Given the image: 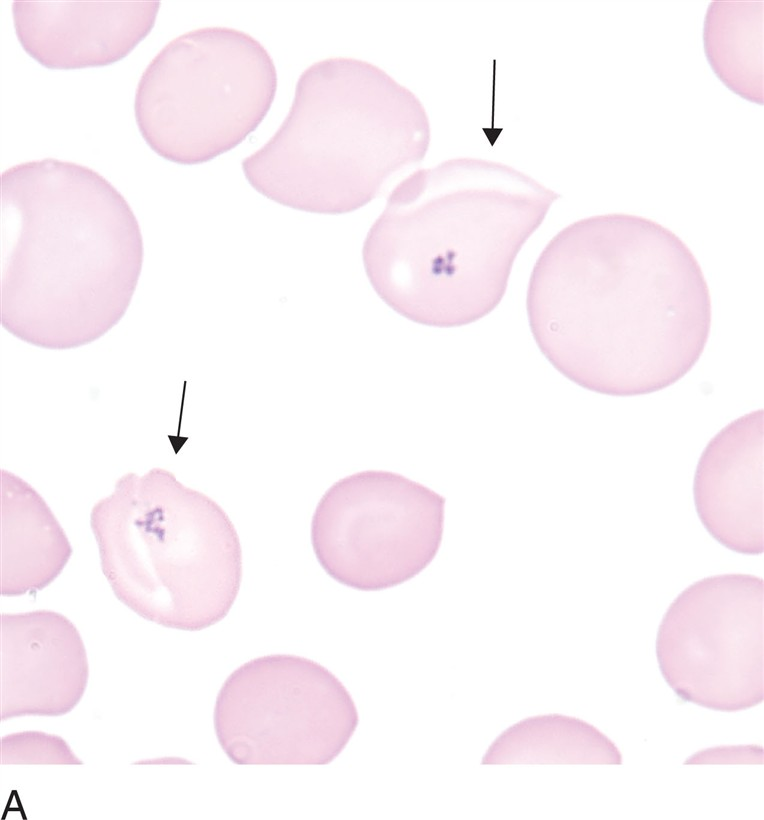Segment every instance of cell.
I'll return each mask as SVG.
<instances>
[{"label": "cell", "mask_w": 764, "mask_h": 820, "mask_svg": "<svg viewBox=\"0 0 764 820\" xmlns=\"http://www.w3.org/2000/svg\"><path fill=\"white\" fill-rule=\"evenodd\" d=\"M526 312L536 345L558 372L618 397L683 378L705 349L712 318L707 281L686 243L626 213L559 231L533 267Z\"/></svg>", "instance_id": "obj_1"}, {"label": "cell", "mask_w": 764, "mask_h": 820, "mask_svg": "<svg viewBox=\"0 0 764 820\" xmlns=\"http://www.w3.org/2000/svg\"><path fill=\"white\" fill-rule=\"evenodd\" d=\"M86 648L76 626L51 610L1 614V720L62 716L88 684Z\"/></svg>", "instance_id": "obj_10"}, {"label": "cell", "mask_w": 764, "mask_h": 820, "mask_svg": "<svg viewBox=\"0 0 764 820\" xmlns=\"http://www.w3.org/2000/svg\"><path fill=\"white\" fill-rule=\"evenodd\" d=\"M764 411L747 413L706 445L694 475L696 512L710 535L740 554L764 551Z\"/></svg>", "instance_id": "obj_12"}, {"label": "cell", "mask_w": 764, "mask_h": 820, "mask_svg": "<svg viewBox=\"0 0 764 820\" xmlns=\"http://www.w3.org/2000/svg\"><path fill=\"white\" fill-rule=\"evenodd\" d=\"M2 596H21L50 585L73 548L44 498L18 475L1 469Z\"/></svg>", "instance_id": "obj_13"}, {"label": "cell", "mask_w": 764, "mask_h": 820, "mask_svg": "<svg viewBox=\"0 0 764 820\" xmlns=\"http://www.w3.org/2000/svg\"><path fill=\"white\" fill-rule=\"evenodd\" d=\"M481 763L621 765L623 759L616 744L590 723L563 714H544L504 730Z\"/></svg>", "instance_id": "obj_14"}, {"label": "cell", "mask_w": 764, "mask_h": 820, "mask_svg": "<svg viewBox=\"0 0 764 820\" xmlns=\"http://www.w3.org/2000/svg\"><path fill=\"white\" fill-rule=\"evenodd\" d=\"M272 57L241 30L210 26L169 41L142 73L134 97L139 132L162 158L208 162L235 148L274 101Z\"/></svg>", "instance_id": "obj_6"}, {"label": "cell", "mask_w": 764, "mask_h": 820, "mask_svg": "<svg viewBox=\"0 0 764 820\" xmlns=\"http://www.w3.org/2000/svg\"><path fill=\"white\" fill-rule=\"evenodd\" d=\"M143 264L138 221L95 170L44 158L1 174V325L37 347L94 342L125 315Z\"/></svg>", "instance_id": "obj_3"}, {"label": "cell", "mask_w": 764, "mask_h": 820, "mask_svg": "<svg viewBox=\"0 0 764 820\" xmlns=\"http://www.w3.org/2000/svg\"><path fill=\"white\" fill-rule=\"evenodd\" d=\"M560 195L513 167L454 158L390 193L362 247L379 298L420 325L474 323L503 299L514 261Z\"/></svg>", "instance_id": "obj_2"}, {"label": "cell", "mask_w": 764, "mask_h": 820, "mask_svg": "<svg viewBox=\"0 0 764 820\" xmlns=\"http://www.w3.org/2000/svg\"><path fill=\"white\" fill-rule=\"evenodd\" d=\"M659 670L685 702L722 712L764 699V581L709 576L670 604L656 636Z\"/></svg>", "instance_id": "obj_9"}, {"label": "cell", "mask_w": 764, "mask_h": 820, "mask_svg": "<svg viewBox=\"0 0 764 820\" xmlns=\"http://www.w3.org/2000/svg\"><path fill=\"white\" fill-rule=\"evenodd\" d=\"M2 765H81L60 736L42 731H22L1 738Z\"/></svg>", "instance_id": "obj_16"}, {"label": "cell", "mask_w": 764, "mask_h": 820, "mask_svg": "<svg viewBox=\"0 0 764 820\" xmlns=\"http://www.w3.org/2000/svg\"><path fill=\"white\" fill-rule=\"evenodd\" d=\"M445 498L401 474L366 470L341 478L319 500L314 554L338 583L360 591L398 586L435 558Z\"/></svg>", "instance_id": "obj_8"}, {"label": "cell", "mask_w": 764, "mask_h": 820, "mask_svg": "<svg viewBox=\"0 0 764 820\" xmlns=\"http://www.w3.org/2000/svg\"><path fill=\"white\" fill-rule=\"evenodd\" d=\"M116 598L145 620L200 631L231 610L242 581L238 533L223 508L154 467L122 475L90 512Z\"/></svg>", "instance_id": "obj_5"}, {"label": "cell", "mask_w": 764, "mask_h": 820, "mask_svg": "<svg viewBox=\"0 0 764 820\" xmlns=\"http://www.w3.org/2000/svg\"><path fill=\"white\" fill-rule=\"evenodd\" d=\"M214 730L237 765H326L353 736L359 716L343 683L318 662L271 654L224 681Z\"/></svg>", "instance_id": "obj_7"}, {"label": "cell", "mask_w": 764, "mask_h": 820, "mask_svg": "<svg viewBox=\"0 0 764 820\" xmlns=\"http://www.w3.org/2000/svg\"><path fill=\"white\" fill-rule=\"evenodd\" d=\"M763 1H712L703 24L706 59L733 93L763 105Z\"/></svg>", "instance_id": "obj_15"}, {"label": "cell", "mask_w": 764, "mask_h": 820, "mask_svg": "<svg viewBox=\"0 0 764 820\" xmlns=\"http://www.w3.org/2000/svg\"><path fill=\"white\" fill-rule=\"evenodd\" d=\"M160 1H14L24 51L48 69L102 67L125 58L150 33Z\"/></svg>", "instance_id": "obj_11"}, {"label": "cell", "mask_w": 764, "mask_h": 820, "mask_svg": "<svg viewBox=\"0 0 764 820\" xmlns=\"http://www.w3.org/2000/svg\"><path fill=\"white\" fill-rule=\"evenodd\" d=\"M430 136L425 108L408 88L367 61L330 57L300 75L287 117L242 160V170L257 192L278 204L345 214L422 161Z\"/></svg>", "instance_id": "obj_4"}]
</instances>
